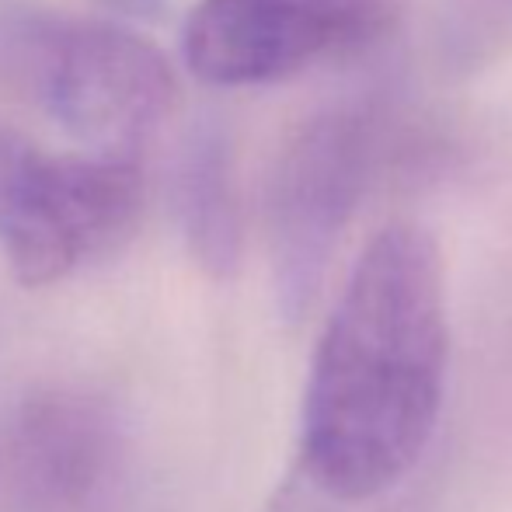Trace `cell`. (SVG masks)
I'll list each match as a JSON object with an SVG mask.
<instances>
[{
  "label": "cell",
  "mask_w": 512,
  "mask_h": 512,
  "mask_svg": "<svg viewBox=\"0 0 512 512\" xmlns=\"http://www.w3.org/2000/svg\"><path fill=\"white\" fill-rule=\"evenodd\" d=\"M384 147L387 115L377 98L317 108L286 140L265 196L272 279L286 317L310 307Z\"/></svg>",
  "instance_id": "3957f363"
},
{
  "label": "cell",
  "mask_w": 512,
  "mask_h": 512,
  "mask_svg": "<svg viewBox=\"0 0 512 512\" xmlns=\"http://www.w3.org/2000/svg\"><path fill=\"white\" fill-rule=\"evenodd\" d=\"M143 206L136 157H56L0 126V248L25 286H49L129 234Z\"/></svg>",
  "instance_id": "277c9868"
},
{
  "label": "cell",
  "mask_w": 512,
  "mask_h": 512,
  "mask_svg": "<svg viewBox=\"0 0 512 512\" xmlns=\"http://www.w3.org/2000/svg\"><path fill=\"white\" fill-rule=\"evenodd\" d=\"M112 418L102 401L39 391L0 408V512H63L105 474Z\"/></svg>",
  "instance_id": "8992f818"
},
{
  "label": "cell",
  "mask_w": 512,
  "mask_h": 512,
  "mask_svg": "<svg viewBox=\"0 0 512 512\" xmlns=\"http://www.w3.org/2000/svg\"><path fill=\"white\" fill-rule=\"evenodd\" d=\"M387 21L391 0H199L185 25V63L220 88L269 84L366 46Z\"/></svg>",
  "instance_id": "5b68a950"
},
{
  "label": "cell",
  "mask_w": 512,
  "mask_h": 512,
  "mask_svg": "<svg viewBox=\"0 0 512 512\" xmlns=\"http://www.w3.org/2000/svg\"><path fill=\"white\" fill-rule=\"evenodd\" d=\"M450 53L457 63H481L512 42V0H450Z\"/></svg>",
  "instance_id": "ba28073f"
},
{
  "label": "cell",
  "mask_w": 512,
  "mask_h": 512,
  "mask_svg": "<svg viewBox=\"0 0 512 512\" xmlns=\"http://www.w3.org/2000/svg\"><path fill=\"white\" fill-rule=\"evenodd\" d=\"M450 370L439 248L387 223L363 248L314 349L304 394V467L321 495L370 502L418 464Z\"/></svg>",
  "instance_id": "6da1fadb"
},
{
  "label": "cell",
  "mask_w": 512,
  "mask_h": 512,
  "mask_svg": "<svg viewBox=\"0 0 512 512\" xmlns=\"http://www.w3.org/2000/svg\"><path fill=\"white\" fill-rule=\"evenodd\" d=\"M178 209L199 262L213 272H230L237 262V196L230 143L220 126L203 122L189 136L178 161Z\"/></svg>",
  "instance_id": "52a82bcc"
},
{
  "label": "cell",
  "mask_w": 512,
  "mask_h": 512,
  "mask_svg": "<svg viewBox=\"0 0 512 512\" xmlns=\"http://www.w3.org/2000/svg\"><path fill=\"white\" fill-rule=\"evenodd\" d=\"M112 4L133 7V11H147V7H150V4H157V0H112Z\"/></svg>",
  "instance_id": "9c48e42d"
},
{
  "label": "cell",
  "mask_w": 512,
  "mask_h": 512,
  "mask_svg": "<svg viewBox=\"0 0 512 512\" xmlns=\"http://www.w3.org/2000/svg\"><path fill=\"white\" fill-rule=\"evenodd\" d=\"M0 91L95 154L136 157L171 112L175 74L122 25L0 0Z\"/></svg>",
  "instance_id": "7a4b0ae2"
}]
</instances>
